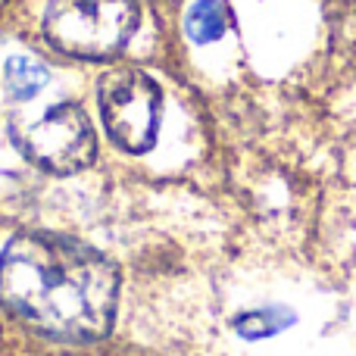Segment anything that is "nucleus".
Wrapping results in <instances>:
<instances>
[{
  "label": "nucleus",
  "instance_id": "obj_7",
  "mask_svg": "<svg viewBox=\"0 0 356 356\" xmlns=\"http://www.w3.org/2000/svg\"><path fill=\"white\" fill-rule=\"evenodd\" d=\"M294 322V316L288 309H253V313H244L238 322H234V332L247 341H263V338H272V334L284 332V328Z\"/></svg>",
  "mask_w": 356,
  "mask_h": 356
},
{
  "label": "nucleus",
  "instance_id": "obj_1",
  "mask_svg": "<svg viewBox=\"0 0 356 356\" xmlns=\"http://www.w3.org/2000/svg\"><path fill=\"white\" fill-rule=\"evenodd\" d=\"M116 294L113 263L72 238L19 234L0 257V300L56 338H104L113 325Z\"/></svg>",
  "mask_w": 356,
  "mask_h": 356
},
{
  "label": "nucleus",
  "instance_id": "obj_5",
  "mask_svg": "<svg viewBox=\"0 0 356 356\" xmlns=\"http://www.w3.org/2000/svg\"><path fill=\"white\" fill-rule=\"evenodd\" d=\"M228 22H232V13L222 0H197L188 10V19H184V29H188V38L197 44H209L219 41L228 31Z\"/></svg>",
  "mask_w": 356,
  "mask_h": 356
},
{
  "label": "nucleus",
  "instance_id": "obj_6",
  "mask_svg": "<svg viewBox=\"0 0 356 356\" xmlns=\"http://www.w3.org/2000/svg\"><path fill=\"white\" fill-rule=\"evenodd\" d=\"M3 72H6V88L19 100H29L31 94H38L47 85V69L35 56H10Z\"/></svg>",
  "mask_w": 356,
  "mask_h": 356
},
{
  "label": "nucleus",
  "instance_id": "obj_3",
  "mask_svg": "<svg viewBox=\"0 0 356 356\" xmlns=\"http://www.w3.org/2000/svg\"><path fill=\"white\" fill-rule=\"evenodd\" d=\"M100 116L110 138L129 154L154 147L160 131V88L138 69H116L100 79Z\"/></svg>",
  "mask_w": 356,
  "mask_h": 356
},
{
  "label": "nucleus",
  "instance_id": "obj_4",
  "mask_svg": "<svg viewBox=\"0 0 356 356\" xmlns=\"http://www.w3.org/2000/svg\"><path fill=\"white\" fill-rule=\"evenodd\" d=\"M19 147L41 169L69 175L91 166L97 154V135L81 106L60 104L19 135Z\"/></svg>",
  "mask_w": 356,
  "mask_h": 356
},
{
  "label": "nucleus",
  "instance_id": "obj_8",
  "mask_svg": "<svg viewBox=\"0 0 356 356\" xmlns=\"http://www.w3.org/2000/svg\"><path fill=\"white\" fill-rule=\"evenodd\" d=\"M3 3H6V0H0V6H3Z\"/></svg>",
  "mask_w": 356,
  "mask_h": 356
},
{
  "label": "nucleus",
  "instance_id": "obj_2",
  "mask_svg": "<svg viewBox=\"0 0 356 356\" xmlns=\"http://www.w3.org/2000/svg\"><path fill=\"white\" fill-rule=\"evenodd\" d=\"M138 29L135 0H50L44 35L63 54L81 60H110Z\"/></svg>",
  "mask_w": 356,
  "mask_h": 356
}]
</instances>
